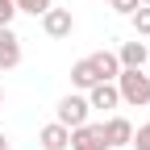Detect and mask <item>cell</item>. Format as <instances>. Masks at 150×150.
<instances>
[{"label":"cell","mask_w":150,"mask_h":150,"mask_svg":"<svg viewBox=\"0 0 150 150\" xmlns=\"http://www.w3.org/2000/svg\"><path fill=\"white\" fill-rule=\"evenodd\" d=\"M112 83H117V96H121V104L150 108V75H146V71H121Z\"/></svg>","instance_id":"1"},{"label":"cell","mask_w":150,"mask_h":150,"mask_svg":"<svg viewBox=\"0 0 150 150\" xmlns=\"http://www.w3.org/2000/svg\"><path fill=\"white\" fill-rule=\"evenodd\" d=\"M88 96H63L59 100V108H54V121L59 125H67V129H75V125H83L88 121Z\"/></svg>","instance_id":"2"},{"label":"cell","mask_w":150,"mask_h":150,"mask_svg":"<svg viewBox=\"0 0 150 150\" xmlns=\"http://www.w3.org/2000/svg\"><path fill=\"white\" fill-rule=\"evenodd\" d=\"M71 150H108V142H104V125H92V121L75 125V129H71Z\"/></svg>","instance_id":"3"},{"label":"cell","mask_w":150,"mask_h":150,"mask_svg":"<svg viewBox=\"0 0 150 150\" xmlns=\"http://www.w3.org/2000/svg\"><path fill=\"white\" fill-rule=\"evenodd\" d=\"M42 29H46V38H71V33H75L71 8H46V13H42Z\"/></svg>","instance_id":"4"},{"label":"cell","mask_w":150,"mask_h":150,"mask_svg":"<svg viewBox=\"0 0 150 150\" xmlns=\"http://www.w3.org/2000/svg\"><path fill=\"white\" fill-rule=\"evenodd\" d=\"M21 67V38L13 33V25H0V71Z\"/></svg>","instance_id":"5"},{"label":"cell","mask_w":150,"mask_h":150,"mask_svg":"<svg viewBox=\"0 0 150 150\" xmlns=\"http://www.w3.org/2000/svg\"><path fill=\"white\" fill-rule=\"evenodd\" d=\"M146 59H150V46L146 42H121V50H117V63H121V71H142L146 67Z\"/></svg>","instance_id":"6"},{"label":"cell","mask_w":150,"mask_h":150,"mask_svg":"<svg viewBox=\"0 0 150 150\" xmlns=\"http://www.w3.org/2000/svg\"><path fill=\"white\" fill-rule=\"evenodd\" d=\"M117 104H121V96H117V83H96V88H88V108L112 112Z\"/></svg>","instance_id":"7"},{"label":"cell","mask_w":150,"mask_h":150,"mask_svg":"<svg viewBox=\"0 0 150 150\" xmlns=\"http://www.w3.org/2000/svg\"><path fill=\"white\" fill-rule=\"evenodd\" d=\"M100 125H104V142H108V150L129 146V138H134V125H129L125 117H108V121H100Z\"/></svg>","instance_id":"8"},{"label":"cell","mask_w":150,"mask_h":150,"mask_svg":"<svg viewBox=\"0 0 150 150\" xmlns=\"http://www.w3.org/2000/svg\"><path fill=\"white\" fill-rule=\"evenodd\" d=\"M92 59V67H96V75H100V83H112L121 75V63H117V50H96V54H88Z\"/></svg>","instance_id":"9"},{"label":"cell","mask_w":150,"mask_h":150,"mask_svg":"<svg viewBox=\"0 0 150 150\" xmlns=\"http://www.w3.org/2000/svg\"><path fill=\"white\" fill-rule=\"evenodd\" d=\"M38 142H42V150H67V146H71V129L59 125V121H50V125H42Z\"/></svg>","instance_id":"10"},{"label":"cell","mask_w":150,"mask_h":150,"mask_svg":"<svg viewBox=\"0 0 150 150\" xmlns=\"http://www.w3.org/2000/svg\"><path fill=\"white\" fill-rule=\"evenodd\" d=\"M71 83H75V88H83V92L100 83V75H96V67H92V59H79V63L71 67Z\"/></svg>","instance_id":"11"},{"label":"cell","mask_w":150,"mask_h":150,"mask_svg":"<svg viewBox=\"0 0 150 150\" xmlns=\"http://www.w3.org/2000/svg\"><path fill=\"white\" fill-rule=\"evenodd\" d=\"M129 21H134V33H138V38H150V8H146V4L129 13Z\"/></svg>","instance_id":"12"},{"label":"cell","mask_w":150,"mask_h":150,"mask_svg":"<svg viewBox=\"0 0 150 150\" xmlns=\"http://www.w3.org/2000/svg\"><path fill=\"white\" fill-rule=\"evenodd\" d=\"M17 13H29V17H42L46 8H54V0H13Z\"/></svg>","instance_id":"13"},{"label":"cell","mask_w":150,"mask_h":150,"mask_svg":"<svg viewBox=\"0 0 150 150\" xmlns=\"http://www.w3.org/2000/svg\"><path fill=\"white\" fill-rule=\"evenodd\" d=\"M129 146H138V150H150V121L134 129V138H129Z\"/></svg>","instance_id":"14"},{"label":"cell","mask_w":150,"mask_h":150,"mask_svg":"<svg viewBox=\"0 0 150 150\" xmlns=\"http://www.w3.org/2000/svg\"><path fill=\"white\" fill-rule=\"evenodd\" d=\"M112 4V13H121V17H129L134 8H142V0H108Z\"/></svg>","instance_id":"15"},{"label":"cell","mask_w":150,"mask_h":150,"mask_svg":"<svg viewBox=\"0 0 150 150\" xmlns=\"http://www.w3.org/2000/svg\"><path fill=\"white\" fill-rule=\"evenodd\" d=\"M13 17H17V4L13 0H0V25H13Z\"/></svg>","instance_id":"16"},{"label":"cell","mask_w":150,"mask_h":150,"mask_svg":"<svg viewBox=\"0 0 150 150\" xmlns=\"http://www.w3.org/2000/svg\"><path fill=\"white\" fill-rule=\"evenodd\" d=\"M0 150H8V138H4V134H0Z\"/></svg>","instance_id":"17"},{"label":"cell","mask_w":150,"mask_h":150,"mask_svg":"<svg viewBox=\"0 0 150 150\" xmlns=\"http://www.w3.org/2000/svg\"><path fill=\"white\" fill-rule=\"evenodd\" d=\"M0 104H4V88H0Z\"/></svg>","instance_id":"18"},{"label":"cell","mask_w":150,"mask_h":150,"mask_svg":"<svg viewBox=\"0 0 150 150\" xmlns=\"http://www.w3.org/2000/svg\"><path fill=\"white\" fill-rule=\"evenodd\" d=\"M142 4H146V8H150V0H142Z\"/></svg>","instance_id":"19"}]
</instances>
